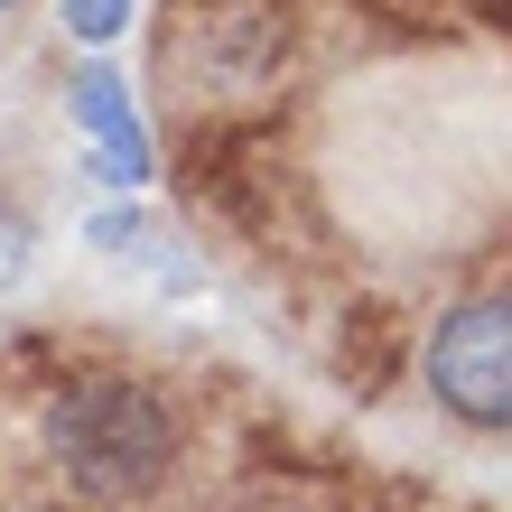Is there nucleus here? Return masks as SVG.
<instances>
[{"instance_id":"f257e3e1","label":"nucleus","mask_w":512,"mask_h":512,"mask_svg":"<svg viewBox=\"0 0 512 512\" xmlns=\"http://www.w3.org/2000/svg\"><path fill=\"white\" fill-rule=\"evenodd\" d=\"M47 457L66 466V485L84 503H131L168 475L177 457V419L159 391L140 382H75L66 401L47 410Z\"/></svg>"},{"instance_id":"f03ea898","label":"nucleus","mask_w":512,"mask_h":512,"mask_svg":"<svg viewBox=\"0 0 512 512\" xmlns=\"http://www.w3.org/2000/svg\"><path fill=\"white\" fill-rule=\"evenodd\" d=\"M429 391L466 429H512V298H466L429 336Z\"/></svg>"},{"instance_id":"7ed1b4c3","label":"nucleus","mask_w":512,"mask_h":512,"mask_svg":"<svg viewBox=\"0 0 512 512\" xmlns=\"http://www.w3.org/2000/svg\"><path fill=\"white\" fill-rule=\"evenodd\" d=\"M75 122H84V140H94V177H103V187H140V177H149V140H140L122 84H112L103 66L75 75Z\"/></svg>"},{"instance_id":"20e7f679","label":"nucleus","mask_w":512,"mask_h":512,"mask_svg":"<svg viewBox=\"0 0 512 512\" xmlns=\"http://www.w3.org/2000/svg\"><path fill=\"white\" fill-rule=\"evenodd\" d=\"M122 19H131V0H66V28L84 47H103V38H122Z\"/></svg>"},{"instance_id":"39448f33","label":"nucleus","mask_w":512,"mask_h":512,"mask_svg":"<svg viewBox=\"0 0 512 512\" xmlns=\"http://www.w3.org/2000/svg\"><path fill=\"white\" fill-rule=\"evenodd\" d=\"M19 270H28V215H19L10 196H0V289H10Z\"/></svg>"},{"instance_id":"423d86ee","label":"nucleus","mask_w":512,"mask_h":512,"mask_svg":"<svg viewBox=\"0 0 512 512\" xmlns=\"http://www.w3.org/2000/svg\"><path fill=\"white\" fill-rule=\"evenodd\" d=\"M0 10H19V0H0Z\"/></svg>"}]
</instances>
